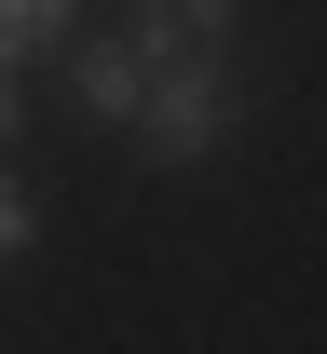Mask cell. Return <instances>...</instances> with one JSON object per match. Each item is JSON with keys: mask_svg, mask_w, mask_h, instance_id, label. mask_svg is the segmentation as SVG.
Segmentation results:
<instances>
[{"mask_svg": "<svg viewBox=\"0 0 327 354\" xmlns=\"http://www.w3.org/2000/svg\"><path fill=\"white\" fill-rule=\"evenodd\" d=\"M28 136V68H0V150Z\"/></svg>", "mask_w": 327, "mask_h": 354, "instance_id": "5", "label": "cell"}, {"mask_svg": "<svg viewBox=\"0 0 327 354\" xmlns=\"http://www.w3.org/2000/svg\"><path fill=\"white\" fill-rule=\"evenodd\" d=\"M28 245H41V191H28L14 150H0V259H28Z\"/></svg>", "mask_w": 327, "mask_h": 354, "instance_id": "4", "label": "cell"}, {"mask_svg": "<svg viewBox=\"0 0 327 354\" xmlns=\"http://www.w3.org/2000/svg\"><path fill=\"white\" fill-rule=\"evenodd\" d=\"M68 28H82V0H0V68H41Z\"/></svg>", "mask_w": 327, "mask_h": 354, "instance_id": "3", "label": "cell"}, {"mask_svg": "<svg viewBox=\"0 0 327 354\" xmlns=\"http://www.w3.org/2000/svg\"><path fill=\"white\" fill-rule=\"evenodd\" d=\"M41 68H68V109H82V123H123V109H137V41H123V28H68Z\"/></svg>", "mask_w": 327, "mask_h": 354, "instance_id": "2", "label": "cell"}, {"mask_svg": "<svg viewBox=\"0 0 327 354\" xmlns=\"http://www.w3.org/2000/svg\"><path fill=\"white\" fill-rule=\"evenodd\" d=\"M123 41H137V28H123ZM123 136H137V164H205V150L232 136V55L137 41V109H123Z\"/></svg>", "mask_w": 327, "mask_h": 354, "instance_id": "1", "label": "cell"}]
</instances>
